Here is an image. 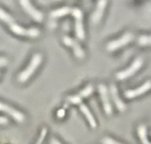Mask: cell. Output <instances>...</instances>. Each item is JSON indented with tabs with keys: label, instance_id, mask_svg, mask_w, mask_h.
I'll return each instance as SVG.
<instances>
[{
	"label": "cell",
	"instance_id": "ffe728a7",
	"mask_svg": "<svg viewBox=\"0 0 151 144\" xmlns=\"http://www.w3.org/2000/svg\"><path fill=\"white\" fill-rule=\"evenodd\" d=\"M65 109H59L57 112V116L59 118H62V117L65 116Z\"/></svg>",
	"mask_w": 151,
	"mask_h": 144
},
{
	"label": "cell",
	"instance_id": "9a60e30c",
	"mask_svg": "<svg viewBox=\"0 0 151 144\" xmlns=\"http://www.w3.org/2000/svg\"><path fill=\"white\" fill-rule=\"evenodd\" d=\"M71 11H72V9L69 7H63V8H59V9H56L54 11H51L50 16L52 18H59V17L68 15V14L71 13Z\"/></svg>",
	"mask_w": 151,
	"mask_h": 144
},
{
	"label": "cell",
	"instance_id": "d6986e66",
	"mask_svg": "<svg viewBox=\"0 0 151 144\" xmlns=\"http://www.w3.org/2000/svg\"><path fill=\"white\" fill-rule=\"evenodd\" d=\"M102 144H122L110 137H104L101 140Z\"/></svg>",
	"mask_w": 151,
	"mask_h": 144
},
{
	"label": "cell",
	"instance_id": "8992f818",
	"mask_svg": "<svg viewBox=\"0 0 151 144\" xmlns=\"http://www.w3.org/2000/svg\"><path fill=\"white\" fill-rule=\"evenodd\" d=\"M19 3L21 6L22 7L23 9L25 11L27 14H28L35 21L38 22H41L43 20V14L42 13L38 11L36 8H35L33 5H31L30 1L27 0H21L19 1Z\"/></svg>",
	"mask_w": 151,
	"mask_h": 144
},
{
	"label": "cell",
	"instance_id": "30bf717a",
	"mask_svg": "<svg viewBox=\"0 0 151 144\" xmlns=\"http://www.w3.org/2000/svg\"><path fill=\"white\" fill-rule=\"evenodd\" d=\"M151 88V80H147L142 85H141L139 88L136 89L127 90L124 92V96L127 99H133L135 97L140 96L142 94H145V92L149 91Z\"/></svg>",
	"mask_w": 151,
	"mask_h": 144
},
{
	"label": "cell",
	"instance_id": "52a82bcc",
	"mask_svg": "<svg viewBox=\"0 0 151 144\" xmlns=\"http://www.w3.org/2000/svg\"><path fill=\"white\" fill-rule=\"evenodd\" d=\"M98 88L101 101H102L104 111H105L106 114L110 115L113 112V108H112L111 103H110V99H109V94L107 86L104 84H100V85H99Z\"/></svg>",
	"mask_w": 151,
	"mask_h": 144
},
{
	"label": "cell",
	"instance_id": "5bb4252c",
	"mask_svg": "<svg viewBox=\"0 0 151 144\" xmlns=\"http://www.w3.org/2000/svg\"><path fill=\"white\" fill-rule=\"evenodd\" d=\"M79 109H80L82 112L84 114V115L86 117L87 120H88L91 127H92L93 129H95V128L96 127V121L92 113L91 112L89 109L87 107V106H85V104H82V103H81L80 106H79Z\"/></svg>",
	"mask_w": 151,
	"mask_h": 144
},
{
	"label": "cell",
	"instance_id": "8fae6325",
	"mask_svg": "<svg viewBox=\"0 0 151 144\" xmlns=\"http://www.w3.org/2000/svg\"><path fill=\"white\" fill-rule=\"evenodd\" d=\"M0 111L7 113L9 115H11L14 120H16L18 122H20V123L24 120V115L22 113L20 112L18 110L15 109L14 108H12L11 106L2 103V102H0Z\"/></svg>",
	"mask_w": 151,
	"mask_h": 144
},
{
	"label": "cell",
	"instance_id": "e0dca14e",
	"mask_svg": "<svg viewBox=\"0 0 151 144\" xmlns=\"http://www.w3.org/2000/svg\"><path fill=\"white\" fill-rule=\"evenodd\" d=\"M138 44L141 46H151V36L142 35L138 38Z\"/></svg>",
	"mask_w": 151,
	"mask_h": 144
},
{
	"label": "cell",
	"instance_id": "3957f363",
	"mask_svg": "<svg viewBox=\"0 0 151 144\" xmlns=\"http://www.w3.org/2000/svg\"><path fill=\"white\" fill-rule=\"evenodd\" d=\"M143 63L144 61L143 59H142V58H136L129 68L124 70V71H119V73H117L116 75V79L119 80H126L127 79V78L133 76V75H135V74L142 68V65H143Z\"/></svg>",
	"mask_w": 151,
	"mask_h": 144
},
{
	"label": "cell",
	"instance_id": "ac0fdd59",
	"mask_svg": "<svg viewBox=\"0 0 151 144\" xmlns=\"http://www.w3.org/2000/svg\"><path fill=\"white\" fill-rule=\"evenodd\" d=\"M47 129L46 128H43L42 130V132L41 134H40V137H39V139H38L37 142L36 143V144H42V143L43 140H44V139L46 137V135H47Z\"/></svg>",
	"mask_w": 151,
	"mask_h": 144
},
{
	"label": "cell",
	"instance_id": "5b68a950",
	"mask_svg": "<svg viewBox=\"0 0 151 144\" xmlns=\"http://www.w3.org/2000/svg\"><path fill=\"white\" fill-rule=\"evenodd\" d=\"M134 40V35L132 33H125L119 39L110 42L107 45V50L110 52L115 51L120 48L124 47Z\"/></svg>",
	"mask_w": 151,
	"mask_h": 144
},
{
	"label": "cell",
	"instance_id": "277c9868",
	"mask_svg": "<svg viewBox=\"0 0 151 144\" xmlns=\"http://www.w3.org/2000/svg\"><path fill=\"white\" fill-rule=\"evenodd\" d=\"M71 14L73 16L74 18L76 20L75 22V32L76 35L79 40H84L85 38V30H84V25L83 22H82V20H83V14L82 11L79 8H73L72 9Z\"/></svg>",
	"mask_w": 151,
	"mask_h": 144
},
{
	"label": "cell",
	"instance_id": "4fadbf2b",
	"mask_svg": "<svg viewBox=\"0 0 151 144\" xmlns=\"http://www.w3.org/2000/svg\"><path fill=\"white\" fill-rule=\"evenodd\" d=\"M107 1L104 0H100L99 1L98 4H97V7L96 11H94L93 14L91 16V22L94 24H96L102 18L103 14H104V11L105 9L106 6H107Z\"/></svg>",
	"mask_w": 151,
	"mask_h": 144
},
{
	"label": "cell",
	"instance_id": "603a6c76",
	"mask_svg": "<svg viewBox=\"0 0 151 144\" xmlns=\"http://www.w3.org/2000/svg\"><path fill=\"white\" fill-rule=\"evenodd\" d=\"M50 144H62V143H61L58 140L55 139V138H52V139H50Z\"/></svg>",
	"mask_w": 151,
	"mask_h": 144
},
{
	"label": "cell",
	"instance_id": "7a4b0ae2",
	"mask_svg": "<svg viewBox=\"0 0 151 144\" xmlns=\"http://www.w3.org/2000/svg\"><path fill=\"white\" fill-rule=\"evenodd\" d=\"M42 62V55L41 54H36L33 55L29 63L28 66L19 75L18 81L20 83H24L27 80H28L30 77L33 75L35 71L40 65Z\"/></svg>",
	"mask_w": 151,
	"mask_h": 144
},
{
	"label": "cell",
	"instance_id": "44dd1931",
	"mask_svg": "<svg viewBox=\"0 0 151 144\" xmlns=\"http://www.w3.org/2000/svg\"><path fill=\"white\" fill-rule=\"evenodd\" d=\"M8 123V120L5 117H0V124L1 125H6Z\"/></svg>",
	"mask_w": 151,
	"mask_h": 144
},
{
	"label": "cell",
	"instance_id": "2e32d148",
	"mask_svg": "<svg viewBox=\"0 0 151 144\" xmlns=\"http://www.w3.org/2000/svg\"><path fill=\"white\" fill-rule=\"evenodd\" d=\"M138 135L139 138L142 141V144H151L148 140L147 136V129L145 125H141L138 128Z\"/></svg>",
	"mask_w": 151,
	"mask_h": 144
},
{
	"label": "cell",
	"instance_id": "6da1fadb",
	"mask_svg": "<svg viewBox=\"0 0 151 144\" xmlns=\"http://www.w3.org/2000/svg\"><path fill=\"white\" fill-rule=\"evenodd\" d=\"M0 20L3 21L9 26L11 31L14 32L15 34L19 36H23V37H29L32 38H35L40 36V31L39 29L36 27H31L29 29H25L24 27L19 25L12 17L5 12L3 9L0 8Z\"/></svg>",
	"mask_w": 151,
	"mask_h": 144
},
{
	"label": "cell",
	"instance_id": "7c38bea8",
	"mask_svg": "<svg viewBox=\"0 0 151 144\" xmlns=\"http://www.w3.org/2000/svg\"><path fill=\"white\" fill-rule=\"evenodd\" d=\"M110 94H111L112 99H113V102L115 103L116 106L118 109V110L121 112L125 111L126 109V106L124 104V102L121 100V98L119 96V92L118 89H117L116 86L114 84H112L110 86Z\"/></svg>",
	"mask_w": 151,
	"mask_h": 144
},
{
	"label": "cell",
	"instance_id": "7402d4cb",
	"mask_svg": "<svg viewBox=\"0 0 151 144\" xmlns=\"http://www.w3.org/2000/svg\"><path fill=\"white\" fill-rule=\"evenodd\" d=\"M8 63V60L5 57H0V67L5 66Z\"/></svg>",
	"mask_w": 151,
	"mask_h": 144
},
{
	"label": "cell",
	"instance_id": "9c48e42d",
	"mask_svg": "<svg viewBox=\"0 0 151 144\" xmlns=\"http://www.w3.org/2000/svg\"><path fill=\"white\" fill-rule=\"evenodd\" d=\"M93 86L91 84H89V85H87L83 90L79 91L78 94L68 97V101H70L71 103H73V104H81V102H82V99L89 97V96L93 92Z\"/></svg>",
	"mask_w": 151,
	"mask_h": 144
},
{
	"label": "cell",
	"instance_id": "ba28073f",
	"mask_svg": "<svg viewBox=\"0 0 151 144\" xmlns=\"http://www.w3.org/2000/svg\"><path fill=\"white\" fill-rule=\"evenodd\" d=\"M62 41H63V43L65 46L72 48L73 50L74 54L76 57L79 58V59H83L85 57V51H84V50L82 48L80 45L78 43L76 40H73V39L70 38V37H68V36H65L62 39Z\"/></svg>",
	"mask_w": 151,
	"mask_h": 144
}]
</instances>
